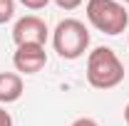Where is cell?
<instances>
[{"label":"cell","instance_id":"2","mask_svg":"<svg viewBox=\"0 0 129 126\" xmlns=\"http://www.w3.org/2000/svg\"><path fill=\"white\" fill-rule=\"evenodd\" d=\"M52 47L62 59H80L89 47V30L75 17H64L52 32Z\"/></svg>","mask_w":129,"mask_h":126},{"label":"cell","instance_id":"10","mask_svg":"<svg viewBox=\"0 0 129 126\" xmlns=\"http://www.w3.org/2000/svg\"><path fill=\"white\" fill-rule=\"evenodd\" d=\"M70 126H99V124H97L94 119H89V116H80V119H75Z\"/></svg>","mask_w":129,"mask_h":126},{"label":"cell","instance_id":"6","mask_svg":"<svg viewBox=\"0 0 129 126\" xmlns=\"http://www.w3.org/2000/svg\"><path fill=\"white\" fill-rule=\"evenodd\" d=\"M22 92L25 84L17 72H0V104H15Z\"/></svg>","mask_w":129,"mask_h":126},{"label":"cell","instance_id":"4","mask_svg":"<svg viewBox=\"0 0 129 126\" xmlns=\"http://www.w3.org/2000/svg\"><path fill=\"white\" fill-rule=\"evenodd\" d=\"M47 25L37 15H25L20 17L13 27V42L20 45H45L47 42Z\"/></svg>","mask_w":129,"mask_h":126},{"label":"cell","instance_id":"7","mask_svg":"<svg viewBox=\"0 0 129 126\" xmlns=\"http://www.w3.org/2000/svg\"><path fill=\"white\" fill-rule=\"evenodd\" d=\"M15 15V0H0V25L10 22Z\"/></svg>","mask_w":129,"mask_h":126},{"label":"cell","instance_id":"9","mask_svg":"<svg viewBox=\"0 0 129 126\" xmlns=\"http://www.w3.org/2000/svg\"><path fill=\"white\" fill-rule=\"evenodd\" d=\"M27 10H42V8H47L52 0H20Z\"/></svg>","mask_w":129,"mask_h":126},{"label":"cell","instance_id":"1","mask_svg":"<svg viewBox=\"0 0 129 126\" xmlns=\"http://www.w3.org/2000/svg\"><path fill=\"white\" fill-rule=\"evenodd\" d=\"M87 82L94 89H114L124 82V64L112 47H94L87 54Z\"/></svg>","mask_w":129,"mask_h":126},{"label":"cell","instance_id":"14","mask_svg":"<svg viewBox=\"0 0 129 126\" xmlns=\"http://www.w3.org/2000/svg\"><path fill=\"white\" fill-rule=\"evenodd\" d=\"M127 45H129V37H127Z\"/></svg>","mask_w":129,"mask_h":126},{"label":"cell","instance_id":"3","mask_svg":"<svg viewBox=\"0 0 129 126\" xmlns=\"http://www.w3.org/2000/svg\"><path fill=\"white\" fill-rule=\"evenodd\" d=\"M84 13L89 25L104 35H122L129 27V13L117 0H87Z\"/></svg>","mask_w":129,"mask_h":126},{"label":"cell","instance_id":"5","mask_svg":"<svg viewBox=\"0 0 129 126\" xmlns=\"http://www.w3.org/2000/svg\"><path fill=\"white\" fill-rule=\"evenodd\" d=\"M13 64H15V69L20 74H37V72H42L45 64H47L45 45H20V47H15Z\"/></svg>","mask_w":129,"mask_h":126},{"label":"cell","instance_id":"8","mask_svg":"<svg viewBox=\"0 0 129 126\" xmlns=\"http://www.w3.org/2000/svg\"><path fill=\"white\" fill-rule=\"evenodd\" d=\"M52 3H55L60 10H77L84 0H52Z\"/></svg>","mask_w":129,"mask_h":126},{"label":"cell","instance_id":"13","mask_svg":"<svg viewBox=\"0 0 129 126\" xmlns=\"http://www.w3.org/2000/svg\"><path fill=\"white\" fill-rule=\"evenodd\" d=\"M124 3H127V5H129V0H124Z\"/></svg>","mask_w":129,"mask_h":126},{"label":"cell","instance_id":"11","mask_svg":"<svg viewBox=\"0 0 129 126\" xmlns=\"http://www.w3.org/2000/svg\"><path fill=\"white\" fill-rule=\"evenodd\" d=\"M0 126H13V116L5 111V106H0Z\"/></svg>","mask_w":129,"mask_h":126},{"label":"cell","instance_id":"12","mask_svg":"<svg viewBox=\"0 0 129 126\" xmlns=\"http://www.w3.org/2000/svg\"><path fill=\"white\" fill-rule=\"evenodd\" d=\"M124 121H127V126H129V104L124 106Z\"/></svg>","mask_w":129,"mask_h":126}]
</instances>
